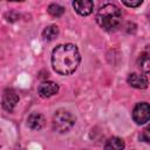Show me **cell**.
Returning a JSON list of instances; mask_svg holds the SVG:
<instances>
[{
  "label": "cell",
  "mask_w": 150,
  "mask_h": 150,
  "mask_svg": "<svg viewBox=\"0 0 150 150\" xmlns=\"http://www.w3.org/2000/svg\"><path fill=\"white\" fill-rule=\"evenodd\" d=\"M81 56L79 49L73 43L59 45L52 53L53 69L60 75H70L79 67Z\"/></svg>",
  "instance_id": "obj_1"
},
{
  "label": "cell",
  "mask_w": 150,
  "mask_h": 150,
  "mask_svg": "<svg viewBox=\"0 0 150 150\" xmlns=\"http://www.w3.org/2000/svg\"><path fill=\"white\" fill-rule=\"evenodd\" d=\"M96 21L101 28L111 32L115 30L122 21V12L114 4L103 5L96 13Z\"/></svg>",
  "instance_id": "obj_2"
},
{
  "label": "cell",
  "mask_w": 150,
  "mask_h": 150,
  "mask_svg": "<svg viewBox=\"0 0 150 150\" xmlns=\"http://www.w3.org/2000/svg\"><path fill=\"white\" fill-rule=\"evenodd\" d=\"M75 124V117L64 109H59L53 116V128L60 134L68 132Z\"/></svg>",
  "instance_id": "obj_3"
},
{
  "label": "cell",
  "mask_w": 150,
  "mask_h": 150,
  "mask_svg": "<svg viewBox=\"0 0 150 150\" xmlns=\"http://www.w3.org/2000/svg\"><path fill=\"white\" fill-rule=\"evenodd\" d=\"M132 120L137 124H144L150 121V104L146 102L137 103L132 110Z\"/></svg>",
  "instance_id": "obj_4"
},
{
  "label": "cell",
  "mask_w": 150,
  "mask_h": 150,
  "mask_svg": "<svg viewBox=\"0 0 150 150\" xmlns=\"http://www.w3.org/2000/svg\"><path fill=\"white\" fill-rule=\"evenodd\" d=\"M19 102V95L14 89H6L2 94V108L7 111H12Z\"/></svg>",
  "instance_id": "obj_5"
},
{
  "label": "cell",
  "mask_w": 150,
  "mask_h": 150,
  "mask_svg": "<svg viewBox=\"0 0 150 150\" xmlns=\"http://www.w3.org/2000/svg\"><path fill=\"white\" fill-rule=\"evenodd\" d=\"M73 7L82 16H87L94 11V1L93 0H74Z\"/></svg>",
  "instance_id": "obj_6"
},
{
  "label": "cell",
  "mask_w": 150,
  "mask_h": 150,
  "mask_svg": "<svg viewBox=\"0 0 150 150\" xmlns=\"http://www.w3.org/2000/svg\"><path fill=\"white\" fill-rule=\"evenodd\" d=\"M57 91H59V86L53 81H43L38 88L39 95L43 98L50 97V96L55 95Z\"/></svg>",
  "instance_id": "obj_7"
},
{
  "label": "cell",
  "mask_w": 150,
  "mask_h": 150,
  "mask_svg": "<svg viewBox=\"0 0 150 150\" xmlns=\"http://www.w3.org/2000/svg\"><path fill=\"white\" fill-rule=\"evenodd\" d=\"M128 83L136 89H145L149 84V81L145 75L138 73H131L128 76Z\"/></svg>",
  "instance_id": "obj_8"
},
{
  "label": "cell",
  "mask_w": 150,
  "mask_h": 150,
  "mask_svg": "<svg viewBox=\"0 0 150 150\" xmlns=\"http://www.w3.org/2000/svg\"><path fill=\"white\" fill-rule=\"evenodd\" d=\"M46 120L41 114L38 112H33L28 116L27 118V125L32 129V130H40L45 127Z\"/></svg>",
  "instance_id": "obj_9"
},
{
  "label": "cell",
  "mask_w": 150,
  "mask_h": 150,
  "mask_svg": "<svg viewBox=\"0 0 150 150\" xmlns=\"http://www.w3.org/2000/svg\"><path fill=\"white\" fill-rule=\"evenodd\" d=\"M139 69L144 73H150V46H148L141 54L137 60Z\"/></svg>",
  "instance_id": "obj_10"
},
{
  "label": "cell",
  "mask_w": 150,
  "mask_h": 150,
  "mask_svg": "<svg viewBox=\"0 0 150 150\" xmlns=\"http://www.w3.org/2000/svg\"><path fill=\"white\" fill-rule=\"evenodd\" d=\"M59 35V27L56 25H50V26H47L43 32H42V36L45 40L47 41H52L54 40L55 38H57Z\"/></svg>",
  "instance_id": "obj_11"
},
{
  "label": "cell",
  "mask_w": 150,
  "mask_h": 150,
  "mask_svg": "<svg viewBox=\"0 0 150 150\" xmlns=\"http://www.w3.org/2000/svg\"><path fill=\"white\" fill-rule=\"evenodd\" d=\"M124 146H125V144H124L123 139L120 138V137H111L104 144V148L105 149H114V150H121Z\"/></svg>",
  "instance_id": "obj_12"
},
{
  "label": "cell",
  "mask_w": 150,
  "mask_h": 150,
  "mask_svg": "<svg viewBox=\"0 0 150 150\" xmlns=\"http://www.w3.org/2000/svg\"><path fill=\"white\" fill-rule=\"evenodd\" d=\"M48 13H49V15H52V16H54V18H60L63 13H64V8L62 7V6H60V5H57V4H52V5H49V7H48Z\"/></svg>",
  "instance_id": "obj_13"
},
{
  "label": "cell",
  "mask_w": 150,
  "mask_h": 150,
  "mask_svg": "<svg viewBox=\"0 0 150 150\" xmlns=\"http://www.w3.org/2000/svg\"><path fill=\"white\" fill-rule=\"evenodd\" d=\"M139 138H141V141H143V142L150 143V124L146 125V127L142 130V132H141V135H139Z\"/></svg>",
  "instance_id": "obj_14"
},
{
  "label": "cell",
  "mask_w": 150,
  "mask_h": 150,
  "mask_svg": "<svg viewBox=\"0 0 150 150\" xmlns=\"http://www.w3.org/2000/svg\"><path fill=\"white\" fill-rule=\"evenodd\" d=\"M122 2H123V4H124L127 7L135 8V7L141 6V4L143 2V0H122Z\"/></svg>",
  "instance_id": "obj_15"
},
{
  "label": "cell",
  "mask_w": 150,
  "mask_h": 150,
  "mask_svg": "<svg viewBox=\"0 0 150 150\" xmlns=\"http://www.w3.org/2000/svg\"><path fill=\"white\" fill-rule=\"evenodd\" d=\"M9 1H23V0H9Z\"/></svg>",
  "instance_id": "obj_16"
},
{
  "label": "cell",
  "mask_w": 150,
  "mask_h": 150,
  "mask_svg": "<svg viewBox=\"0 0 150 150\" xmlns=\"http://www.w3.org/2000/svg\"><path fill=\"white\" fill-rule=\"evenodd\" d=\"M149 22H150V15H149Z\"/></svg>",
  "instance_id": "obj_17"
}]
</instances>
